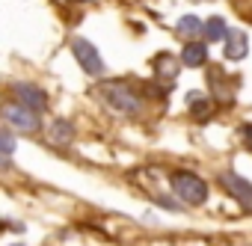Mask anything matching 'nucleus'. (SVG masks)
Listing matches in <instances>:
<instances>
[{"instance_id": "obj_1", "label": "nucleus", "mask_w": 252, "mask_h": 246, "mask_svg": "<svg viewBox=\"0 0 252 246\" xmlns=\"http://www.w3.org/2000/svg\"><path fill=\"white\" fill-rule=\"evenodd\" d=\"M101 98L107 101L110 110H116L119 116H137L143 110V101L131 92V86L125 83H116V80H107L101 86Z\"/></svg>"}, {"instance_id": "obj_2", "label": "nucleus", "mask_w": 252, "mask_h": 246, "mask_svg": "<svg viewBox=\"0 0 252 246\" xmlns=\"http://www.w3.org/2000/svg\"><path fill=\"white\" fill-rule=\"evenodd\" d=\"M172 190H175L187 205H205V202H208V184H205L196 172H187V169L175 172V175H172Z\"/></svg>"}, {"instance_id": "obj_3", "label": "nucleus", "mask_w": 252, "mask_h": 246, "mask_svg": "<svg viewBox=\"0 0 252 246\" xmlns=\"http://www.w3.org/2000/svg\"><path fill=\"white\" fill-rule=\"evenodd\" d=\"M71 54H74V60L80 62V68H83L86 74H101V71H104V57H101V51H98L89 39L74 36V39H71Z\"/></svg>"}, {"instance_id": "obj_4", "label": "nucleus", "mask_w": 252, "mask_h": 246, "mask_svg": "<svg viewBox=\"0 0 252 246\" xmlns=\"http://www.w3.org/2000/svg\"><path fill=\"white\" fill-rule=\"evenodd\" d=\"M0 116H3L9 125H15L18 131H39L42 128V119L36 110L24 107L21 101H12V104H3L0 107Z\"/></svg>"}, {"instance_id": "obj_5", "label": "nucleus", "mask_w": 252, "mask_h": 246, "mask_svg": "<svg viewBox=\"0 0 252 246\" xmlns=\"http://www.w3.org/2000/svg\"><path fill=\"white\" fill-rule=\"evenodd\" d=\"M220 184H222V190H225L234 202H240L243 208L252 211V184H249L243 175H237V172H225V175L220 178Z\"/></svg>"}, {"instance_id": "obj_6", "label": "nucleus", "mask_w": 252, "mask_h": 246, "mask_svg": "<svg viewBox=\"0 0 252 246\" xmlns=\"http://www.w3.org/2000/svg\"><path fill=\"white\" fill-rule=\"evenodd\" d=\"M12 95H15L24 107L36 110V113H42V110L48 107V95H45L39 86H33V83H15V86H12Z\"/></svg>"}, {"instance_id": "obj_7", "label": "nucleus", "mask_w": 252, "mask_h": 246, "mask_svg": "<svg viewBox=\"0 0 252 246\" xmlns=\"http://www.w3.org/2000/svg\"><path fill=\"white\" fill-rule=\"evenodd\" d=\"M48 140L54 146H68L74 140V125L68 119H54L51 122V131H48Z\"/></svg>"}, {"instance_id": "obj_8", "label": "nucleus", "mask_w": 252, "mask_h": 246, "mask_svg": "<svg viewBox=\"0 0 252 246\" xmlns=\"http://www.w3.org/2000/svg\"><path fill=\"white\" fill-rule=\"evenodd\" d=\"M208 62V48L202 42H187L184 51H181V65H190V68H202Z\"/></svg>"}, {"instance_id": "obj_9", "label": "nucleus", "mask_w": 252, "mask_h": 246, "mask_svg": "<svg viewBox=\"0 0 252 246\" xmlns=\"http://www.w3.org/2000/svg\"><path fill=\"white\" fill-rule=\"evenodd\" d=\"M222 42H225V57H228V60H243L246 51H249L246 33H228Z\"/></svg>"}, {"instance_id": "obj_10", "label": "nucleus", "mask_w": 252, "mask_h": 246, "mask_svg": "<svg viewBox=\"0 0 252 246\" xmlns=\"http://www.w3.org/2000/svg\"><path fill=\"white\" fill-rule=\"evenodd\" d=\"M202 30H205V39H211V42H217V39L222 42V39L228 36V27H225V21H222V18H217V15H214L208 24H202Z\"/></svg>"}, {"instance_id": "obj_11", "label": "nucleus", "mask_w": 252, "mask_h": 246, "mask_svg": "<svg viewBox=\"0 0 252 246\" xmlns=\"http://www.w3.org/2000/svg\"><path fill=\"white\" fill-rule=\"evenodd\" d=\"M199 30H202V21H199L196 15H184V18L178 21V33H181V36H190V39H193Z\"/></svg>"}, {"instance_id": "obj_12", "label": "nucleus", "mask_w": 252, "mask_h": 246, "mask_svg": "<svg viewBox=\"0 0 252 246\" xmlns=\"http://www.w3.org/2000/svg\"><path fill=\"white\" fill-rule=\"evenodd\" d=\"M190 107H193V113H196L199 119H205V116H208V110H211V104H208L202 95H190Z\"/></svg>"}, {"instance_id": "obj_13", "label": "nucleus", "mask_w": 252, "mask_h": 246, "mask_svg": "<svg viewBox=\"0 0 252 246\" xmlns=\"http://www.w3.org/2000/svg\"><path fill=\"white\" fill-rule=\"evenodd\" d=\"M0 152H3V154H12L15 152V137L6 134V131H0Z\"/></svg>"}, {"instance_id": "obj_14", "label": "nucleus", "mask_w": 252, "mask_h": 246, "mask_svg": "<svg viewBox=\"0 0 252 246\" xmlns=\"http://www.w3.org/2000/svg\"><path fill=\"white\" fill-rule=\"evenodd\" d=\"M240 134H243V146L252 152V125H243V128H240Z\"/></svg>"}, {"instance_id": "obj_15", "label": "nucleus", "mask_w": 252, "mask_h": 246, "mask_svg": "<svg viewBox=\"0 0 252 246\" xmlns=\"http://www.w3.org/2000/svg\"><path fill=\"white\" fill-rule=\"evenodd\" d=\"M9 157H12V154H3V152H0V169H9V163H12Z\"/></svg>"}]
</instances>
